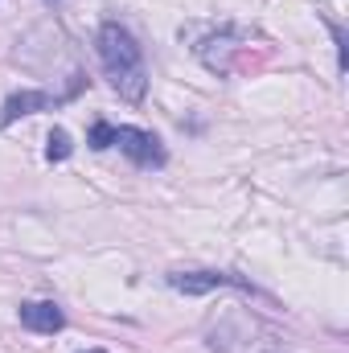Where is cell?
I'll return each mask as SVG.
<instances>
[{
  "mask_svg": "<svg viewBox=\"0 0 349 353\" xmlns=\"http://www.w3.org/2000/svg\"><path fill=\"white\" fill-rule=\"evenodd\" d=\"M17 316H21V325H25L29 333H46V337H54V333L66 329V312H62L54 300H25V304L17 308Z\"/></svg>",
  "mask_w": 349,
  "mask_h": 353,
  "instance_id": "5",
  "label": "cell"
},
{
  "mask_svg": "<svg viewBox=\"0 0 349 353\" xmlns=\"http://www.w3.org/2000/svg\"><path fill=\"white\" fill-rule=\"evenodd\" d=\"M94 50H99V62H103L107 83L119 90V99L140 103L144 90H148V74H144V50L136 46V37L123 25L107 21L94 33Z\"/></svg>",
  "mask_w": 349,
  "mask_h": 353,
  "instance_id": "1",
  "label": "cell"
},
{
  "mask_svg": "<svg viewBox=\"0 0 349 353\" xmlns=\"http://www.w3.org/2000/svg\"><path fill=\"white\" fill-rule=\"evenodd\" d=\"M165 279H169V288L185 292V296H206V292H214V288H243V292L251 288L247 279L226 275V271H169Z\"/></svg>",
  "mask_w": 349,
  "mask_h": 353,
  "instance_id": "4",
  "label": "cell"
},
{
  "mask_svg": "<svg viewBox=\"0 0 349 353\" xmlns=\"http://www.w3.org/2000/svg\"><path fill=\"white\" fill-rule=\"evenodd\" d=\"M115 144H119V152H123L132 165H140V169H165V161H169L161 136H152V132H144V128H128V123L115 128Z\"/></svg>",
  "mask_w": 349,
  "mask_h": 353,
  "instance_id": "3",
  "label": "cell"
},
{
  "mask_svg": "<svg viewBox=\"0 0 349 353\" xmlns=\"http://www.w3.org/2000/svg\"><path fill=\"white\" fill-rule=\"evenodd\" d=\"M79 90H83V74H74V83L66 90H12V94L0 103V132H4L8 123H17L21 115H37V111H54V107L70 103Z\"/></svg>",
  "mask_w": 349,
  "mask_h": 353,
  "instance_id": "2",
  "label": "cell"
},
{
  "mask_svg": "<svg viewBox=\"0 0 349 353\" xmlns=\"http://www.w3.org/2000/svg\"><path fill=\"white\" fill-rule=\"evenodd\" d=\"M70 152H74V144H70L66 128H54V132H50V140H46V157H50V161H66Z\"/></svg>",
  "mask_w": 349,
  "mask_h": 353,
  "instance_id": "6",
  "label": "cell"
},
{
  "mask_svg": "<svg viewBox=\"0 0 349 353\" xmlns=\"http://www.w3.org/2000/svg\"><path fill=\"white\" fill-rule=\"evenodd\" d=\"M87 144H90V148H99V152H103V148H111V144H115V123H107V119H99V123L90 128Z\"/></svg>",
  "mask_w": 349,
  "mask_h": 353,
  "instance_id": "7",
  "label": "cell"
},
{
  "mask_svg": "<svg viewBox=\"0 0 349 353\" xmlns=\"http://www.w3.org/2000/svg\"><path fill=\"white\" fill-rule=\"evenodd\" d=\"M83 353H103V350H83Z\"/></svg>",
  "mask_w": 349,
  "mask_h": 353,
  "instance_id": "8",
  "label": "cell"
}]
</instances>
